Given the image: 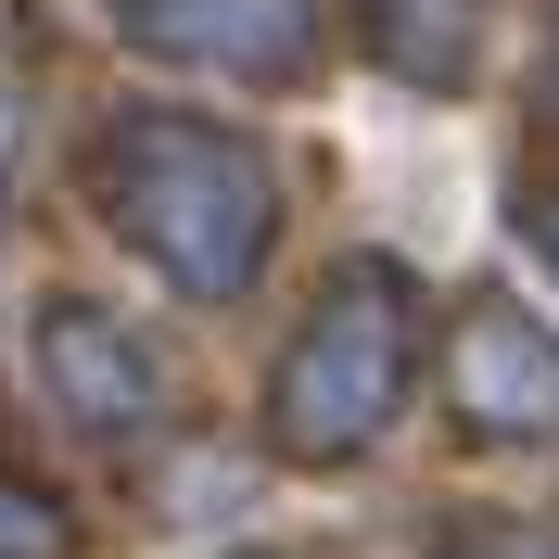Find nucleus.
<instances>
[{
  "mask_svg": "<svg viewBox=\"0 0 559 559\" xmlns=\"http://www.w3.org/2000/svg\"><path fill=\"white\" fill-rule=\"evenodd\" d=\"M445 394H457L471 432H559V344L534 318L484 306V318H457V344H445Z\"/></svg>",
  "mask_w": 559,
  "mask_h": 559,
  "instance_id": "obj_4",
  "label": "nucleus"
},
{
  "mask_svg": "<svg viewBox=\"0 0 559 559\" xmlns=\"http://www.w3.org/2000/svg\"><path fill=\"white\" fill-rule=\"evenodd\" d=\"M547 90H559V38H547Z\"/></svg>",
  "mask_w": 559,
  "mask_h": 559,
  "instance_id": "obj_10",
  "label": "nucleus"
},
{
  "mask_svg": "<svg viewBox=\"0 0 559 559\" xmlns=\"http://www.w3.org/2000/svg\"><path fill=\"white\" fill-rule=\"evenodd\" d=\"M471 26H484V0H369V38L407 76H457L471 64Z\"/></svg>",
  "mask_w": 559,
  "mask_h": 559,
  "instance_id": "obj_6",
  "label": "nucleus"
},
{
  "mask_svg": "<svg viewBox=\"0 0 559 559\" xmlns=\"http://www.w3.org/2000/svg\"><path fill=\"white\" fill-rule=\"evenodd\" d=\"M432 559H559V522H457Z\"/></svg>",
  "mask_w": 559,
  "mask_h": 559,
  "instance_id": "obj_7",
  "label": "nucleus"
},
{
  "mask_svg": "<svg viewBox=\"0 0 559 559\" xmlns=\"http://www.w3.org/2000/svg\"><path fill=\"white\" fill-rule=\"evenodd\" d=\"M534 242H547V254H559V204H547V216H534Z\"/></svg>",
  "mask_w": 559,
  "mask_h": 559,
  "instance_id": "obj_9",
  "label": "nucleus"
},
{
  "mask_svg": "<svg viewBox=\"0 0 559 559\" xmlns=\"http://www.w3.org/2000/svg\"><path fill=\"white\" fill-rule=\"evenodd\" d=\"M103 191L115 229H128L178 293H242L254 254H267V178H254L242 140L191 128V115H140L103 140Z\"/></svg>",
  "mask_w": 559,
  "mask_h": 559,
  "instance_id": "obj_1",
  "label": "nucleus"
},
{
  "mask_svg": "<svg viewBox=\"0 0 559 559\" xmlns=\"http://www.w3.org/2000/svg\"><path fill=\"white\" fill-rule=\"evenodd\" d=\"M128 38L216 76H293L318 51V0H128Z\"/></svg>",
  "mask_w": 559,
  "mask_h": 559,
  "instance_id": "obj_3",
  "label": "nucleus"
},
{
  "mask_svg": "<svg viewBox=\"0 0 559 559\" xmlns=\"http://www.w3.org/2000/svg\"><path fill=\"white\" fill-rule=\"evenodd\" d=\"M38 382L64 394V419H90V432L153 419V356H140L115 318H90V306H64L51 331H38Z\"/></svg>",
  "mask_w": 559,
  "mask_h": 559,
  "instance_id": "obj_5",
  "label": "nucleus"
},
{
  "mask_svg": "<svg viewBox=\"0 0 559 559\" xmlns=\"http://www.w3.org/2000/svg\"><path fill=\"white\" fill-rule=\"evenodd\" d=\"M0 559H64V522H51L26 484H0Z\"/></svg>",
  "mask_w": 559,
  "mask_h": 559,
  "instance_id": "obj_8",
  "label": "nucleus"
},
{
  "mask_svg": "<svg viewBox=\"0 0 559 559\" xmlns=\"http://www.w3.org/2000/svg\"><path fill=\"white\" fill-rule=\"evenodd\" d=\"M407 369H419L407 293L369 267V280H344V293L293 331V356H280V382H267V432L293 457H356L394 407H407Z\"/></svg>",
  "mask_w": 559,
  "mask_h": 559,
  "instance_id": "obj_2",
  "label": "nucleus"
}]
</instances>
